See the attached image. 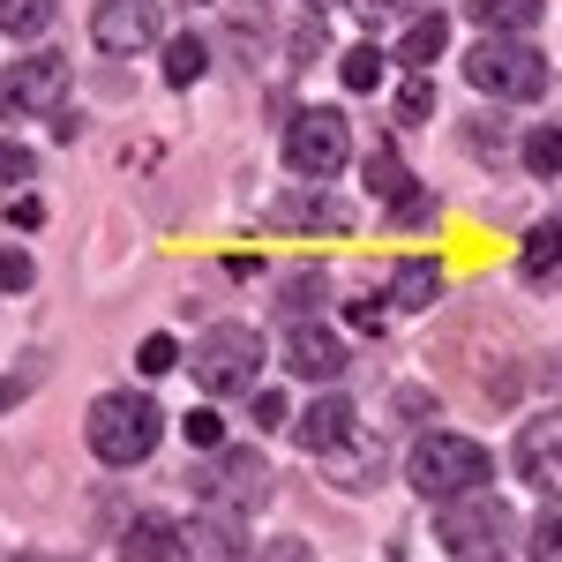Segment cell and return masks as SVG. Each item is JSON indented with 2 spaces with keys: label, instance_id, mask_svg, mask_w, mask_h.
Listing matches in <instances>:
<instances>
[{
  "label": "cell",
  "instance_id": "cell-1",
  "mask_svg": "<svg viewBox=\"0 0 562 562\" xmlns=\"http://www.w3.org/2000/svg\"><path fill=\"white\" fill-rule=\"evenodd\" d=\"M83 435H90V450H98V465H143L158 450V435H166V413H158L150 390H105L90 405Z\"/></svg>",
  "mask_w": 562,
  "mask_h": 562
},
{
  "label": "cell",
  "instance_id": "cell-2",
  "mask_svg": "<svg viewBox=\"0 0 562 562\" xmlns=\"http://www.w3.org/2000/svg\"><path fill=\"white\" fill-rule=\"evenodd\" d=\"M487 442H473V435H450V428H435L420 435L413 450H405V480L428 495V503H458V495H480L487 487Z\"/></svg>",
  "mask_w": 562,
  "mask_h": 562
},
{
  "label": "cell",
  "instance_id": "cell-3",
  "mask_svg": "<svg viewBox=\"0 0 562 562\" xmlns=\"http://www.w3.org/2000/svg\"><path fill=\"white\" fill-rule=\"evenodd\" d=\"M465 83L480 98H495V105H525V98L548 90V60H540L532 38H480L465 53Z\"/></svg>",
  "mask_w": 562,
  "mask_h": 562
},
{
  "label": "cell",
  "instance_id": "cell-4",
  "mask_svg": "<svg viewBox=\"0 0 562 562\" xmlns=\"http://www.w3.org/2000/svg\"><path fill=\"white\" fill-rule=\"evenodd\" d=\"M188 368H195V383L211 397H240L262 375V330L256 323H211L203 346L188 352Z\"/></svg>",
  "mask_w": 562,
  "mask_h": 562
},
{
  "label": "cell",
  "instance_id": "cell-5",
  "mask_svg": "<svg viewBox=\"0 0 562 562\" xmlns=\"http://www.w3.org/2000/svg\"><path fill=\"white\" fill-rule=\"evenodd\" d=\"M435 540L458 562H495L503 540H510V510H503L495 495H458V503L435 510Z\"/></svg>",
  "mask_w": 562,
  "mask_h": 562
},
{
  "label": "cell",
  "instance_id": "cell-6",
  "mask_svg": "<svg viewBox=\"0 0 562 562\" xmlns=\"http://www.w3.org/2000/svg\"><path fill=\"white\" fill-rule=\"evenodd\" d=\"M346 158H352V121L338 113V105L293 113V128H285V166H293L301 180H330Z\"/></svg>",
  "mask_w": 562,
  "mask_h": 562
},
{
  "label": "cell",
  "instance_id": "cell-7",
  "mask_svg": "<svg viewBox=\"0 0 562 562\" xmlns=\"http://www.w3.org/2000/svg\"><path fill=\"white\" fill-rule=\"evenodd\" d=\"M60 90H68V60L60 53H31L0 76V113H60Z\"/></svg>",
  "mask_w": 562,
  "mask_h": 562
},
{
  "label": "cell",
  "instance_id": "cell-8",
  "mask_svg": "<svg viewBox=\"0 0 562 562\" xmlns=\"http://www.w3.org/2000/svg\"><path fill=\"white\" fill-rule=\"evenodd\" d=\"M90 38L105 45V53H150V45L166 38V23H158L150 0H105L98 23H90Z\"/></svg>",
  "mask_w": 562,
  "mask_h": 562
},
{
  "label": "cell",
  "instance_id": "cell-9",
  "mask_svg": "<svg viewBox=\"0 0 562 562\" xmlns=\"http://www.w3.org/2000/svg\"><path fill=\"white\" fill-rule=\"evenodd\" d=\"M262 487H270V465H262L256 450H233V458H217V473H203V503H217V510H256Z\"/></svg>",
  "mask_w": 562,
  "mask_h": 562
},
{
  "label": "cell",
  "instance_id": "cell-10",
  "mask_svg": "<svg viewBox=\"0 0 562 562\" xmlns=\"http://www.w3.org/2000/svg\"><path fill=\"white\" fill-rule=\"evenodd\" d=\"M285 368H293L301 383H330V375L346 368V346H338L323 323H293V330H285Z\"/></svg>",
  "mask_w": 562,
  "mask_h": 562
},
{
  "label": "cell",
  "instance_id": "cell-11",
  "mask_svg": "<svg viewBox=\"0 0 562 562\" xmlns=\"http://www.w3.org/2000/svg\"><path fill=\"white\" fill-rule=\"evenodd\" d=\"M518 473L532 480V487H562V413H548V420H532V428H525Z\"/></svg>",
  "mask_w": 562,
  "mask_h": 562
},
{
  "label": "cell",
  "instance_id": "cell-12",
  "mask_svg": "<svg viewBox=\"0 0 562 562\" xmlns=\"http://www.w3.org/2000/svg\"><path fill=\"white\" fill-rule=\"evenodd\" d=\"M352 397H315L301 413V450H315V458H330V450H346L352 442Z\"/></svg>",
  "mask_w": 562,
  "mask_h": 562
},
{
  "label": "cell",
  "instance_id": "cell-13",
  "mask_svg": "<svg viewBox=\"0 0 562 562\" xmlns=\"http://www.w3.org/2000/svg\"><path fill=\"white\" fill-rule=\"evenodd\" d=\"M180 548H188V540H180V525L158 518V510H150V518H135L128 532H121V562H180Z\"/></svg>",
  "mask_w": 562,
  "mask_h": 562
},
{
  "label": "cell",
  "instance_id": "cell-14",
  "mask_svg": "<svg viewBox=\"0 0 562 562\" xmlns=\"http://www.w3.org/2000/svg\"><path fill=\"white\" fill-rule=\"evenodd\" d=\"M442 45H450V23H442V15H413V23H405V31H397V68H413V76H428L435 60H442Z\"/></svg>",
  "mask_w": 562,
  "mask_h": 562
},
{
  "label": "cell",
  "instance_id": "cell-15",
  "mask_svg": "<svg viewBox=\"0 0 562 562\" xmlns=\"http://www.w3.org/2000/svg\"><path fill=\"white\" fill-rule=\"evenodd\" d=\"M435 301H442V262H435V256L397 262V278H390V307L420 315V307H435Z\"/></svg>",
  "mask_w": 562,
  "mask_h": 562
},
{
  "label": "cell",
  "instance_id": "cell-16",
  "mask_svg": "<svg viewBox=\"0 0 562 562\" xmlns=\"http://www.w3.org/2000/svg\"><path fill=\"white\" fill-rule=\"evenodd\" d=\"M465 8H473V23L487 38H525L548 15V0H465Z\"/></svg>",
  "mask_w": 562,
  "mask_h": 562
},
{
  "label": "cell",
  "instance_id": "cell-17",
  "mask_svg": "<svg viewBox=\"0 0 562 562\" xmlns=\"http://www.w3.org/2000/svg\"><path fill=\"white\" fill-rule=\"evenodd\" d=\"M270 217H278L285 233H346V225H352V211H338L330 195H285Z\"/></svg>",
  "mask_w": 562,
  "mask_h": 562
},
{
  "label": "cell",
  "instance_id": "cell-18",
  "mask_svg": "<svg viewBox=\"0 0 562 562\" xmlns=\"http://www.w3.org/2000/svg\"><path fill=\"white\" fill-rule=\"evenodd\" d=\"M518 270L532 278V285H562V217H548V225H532V233H525Z\"/></svg>",
  "mask_w": 562,
  "mask_h": 562
},
{
  "label": "cell",
  "instance_id": "cell-19",
  "mask_svg": "<svg viewBox=\"0 0 562 562\" xmlns=\"http://www.w3.org/2000/svg\"><path fill=\"white\" fill-rule=\"evenodd\" d=\"M368 188H375L383 203H413V195H420V180L405 173V158H397L390 143H375V150H368Z\"/></svg>",
  "mask_w": 562,
  "mask_h": 562
},
{
  "label": "cell",
  "instance_id": "cell-20",
  "mask_svg": "<svg viewBox=\"0 0 562 562\" xmlns=\"http://www.w3.org/2000/svg\"><path fill=\"white\" fill-rule=\"evenodd\" d=\"M53 15H60V0H0V31L8 38H38Z\"/></svg>",
  "mask_w": 562,
  "mask_h": 562
},
{
  "label": "cell",
  "instance_id": "cell-21",
  "mask_svg": "<svg viewBox=\"0 0 562 562\" xmlns=\"http://www.w3.org/2000/svg\"><path fill=\"white\" fill-rule=\"evenodd\" d=\"M323 301H330V278H323V270H301V278H285V293H278V307H285V323H301V307L315 315Z\"/></svg>",
  "mask_w": 562,
  "mask_h": 562
},
{
  "label": "cell",
  "instance_id": "cell-22",
  "mask_svg": "<svg viewBox=\"0 0 562 562\" xmlns=\"http://www.w3.org/2000/svg\"><path fill=\"white\" fill-rule=\"evenodd\" d=\"M203 548H211V555H240V548H248V518L211 503V518H203Z\"/></svg>",
  "mask_w": 562,
  "mask_h": 562
},
{
  "label": "cell",
  "instance_id": "cell-23",
  "mask_svg": "<svg viewBox=\"0 0 562 562\" xmlns=\"http://www.w3.org/2000/svg\"><path fill=\"white\" fill-rule=\"evenodd\" d=\"M211 68V53H203V38H166V83L173 90H188L195 76Z\"/></svg>",
  "mask_w": 562,
  "mask_h": 562
},
{
  "label": "cell",
  "instance_id": "cell-24",
  "mask_svg": "<svg viewBox=\"0 0 562 562\" xmlns=\"http://www.w3.org/2000/svg\"><path fill=\"white\" fill-rule=\"evenodd\" d=\"M525 173H540V180H555V173H562V128H555V121L525 135Z\"/></svg>",
  "mask_w": 562,
  "mask_h": 562
},
{
  "label": "cell",
  "instance_id": "cell-25",
  "mask_svg": "<svg viewBox=\"0 0 562 562\" xmlns=\"http://www.w3.org/2000/svg\"><path fill=\"white\" fill-rule=\"evenodd\" d=\"M383 68H390V60H383V45H352L346 60H338L346 90H375V83H383Z\"/></svg>",
  "mask_w": 562,
  "mask_h": 562
},
{
  "label": "cell",
  "instance_id": "cell-26",
  "mask_svg": "<svg viewBox=\"0 0 562 562\" xmlns=\"http://www.w3.org/2000/svg\"><path fill=\"white\" fill-rule=\"evenodd\" d=\"M532 562H562V503L532 518Z\"/></svg>",
  "mask_w": 562,
  "mask_h": 562
},
{
  "label": "cell",
  "instance_id": "cell-27",
  "mask_svg": "<svg viewBox=\"0 0 562 562\" xmlns=\"http://www.w3.org/2000/svg\"><path fill=\"white\" fill-rule=\"evenodd\" d=\"M428 113H435V83H428V76H413V83L397 90V121L413 128V121H428Z\"/></svg>",
  "mask_w": 562,
  "mask_h": 562
},
{
  "label": "cell",
  "instance_id": "cell-28",
  "mask_svg": "<svg viewBox=\"0 0 562 562\" xmlns=\"http://www.w3.org/2000/svg\"><path fill=\"white\" fill-rule=\"evenodd\" d=\"M383 315H390V301H375V293H360V301H346V323L360 330V338H375V330H383Z\"/></svg>",
  "mask_w": 562,
  "mask_h": 562
},
{
  "label": "cell",
  "instance_id": "cell-29",
  "mask_svg": "<svg viewBox=\"0 0 562 562\" xmlns=\"http://www.w3.org/2000/svg\"><path fill=\"white\" fill-rule=\"evenodd\" d=\"M31 278H38V270H31L23 248H0V293H31Z\"/></svg>",
  "mask_w": 562,
  "mask_h": 562
},
{
  "label": "cell",
  "instance_id": "cell-30",
  "mask_svg": "<svg viewBox=\"0 0 562 562\" xmlns=\"http://www.w3.org/2000/svg\"><path fill=\"white\" fill-rule=\"evenodd\" d=\"M135 368H143V375H166V368H180V346H173V338H143Z\"/></svg>",
  "mask_w": 562,
  "mask_h": 562
},
{
  "label": "cell",
  "instance_id": "cell-31",
  "mask_svg": "<svg viewBox=\"0 0 562 562\" xmlns=\"http://www.w3.org/2000/svg\"><path fill=\"white\" fill-rule=\"evenodd\" d=\"M188 450H225V420L217 413H188Z\"/></svg>",
  "mask_w": 562,
  "mask_h": 562
},
{
  "label": "cell",
  "instance_id": "cell-32",
  "mask_svg": "<svg viewBox=\"0 0 562 562\" xmlns=\"http://www.w3.org/2000/svg\"><path fill=\"white\" fill-rule=\"evenodd\" d=\"M31 180V150L23 143H0V188H23Z\"/></svg>",
  "mask_w": 562,
  "mask_h": 562
},
{
  "label": "cell",
  "instance_id": "cell-33",
  "mask_svg": "<svg viewBox=\"0 0 562 562\" xmlns=\"http://www.w3.org/2000/svg\"><path fill=\"white\" fill-rule=\"evenodd\" d=\"M465 143H473V158H503V128H495V121H473Z\"/></svg>",
  "mask_w": 562,
  "mask_h": 562
},
{
  "label": "cell",
  "instance_id": "cell-34",
  "mask_svg": "<svg viewBox=\"0 0 562 562\" xmlns=\"http://www.w3.org/2000/svg\"><path fill=\"white\" fill-rule=\"evenodd\" d=\"M360 15H405L413 23V15H428V0H360Z\"/></svg>",
  "mask_w": 562,
  "mask_h": 562
},
{
  "label": "cell",
  "instance_id": "cell-35",
  "mask_svg": "<svg viewBox=\"0 0 562 562\" xmlns=\"http://www.w3.org/2000/svg\"><path fill=\"white\" fill-rule=\"evenodd\" d=\"M256 562H315V548H307V540H270Z\"/></svg>",
  "mask_w": 562,
  "mask_h": 562
},
{
  "label": "cell",
  "instance_id": "cell-36",
  "mask_svg": "<svg viewBox=\"0 0 562 562\" xmlns=\"http://www.w3.org/2000/svg\"><path fill=\"white\" fill-rule=\"evenodd\" d=\"M256 420L262 428H285V397L278 390H256Z\"/></svg>",
  "mask_w": 562,
  "mask_h": 562
},
{
  "label": "cell",
  "instance_id": "cell-37",
  "mask_svg": "<svg viewBox=\"0 0 562 562\" xmlns=\"http://www.w3.org/2000/svg\"><path fill=\"white\" fill-rule=\"evenodd\" d=\"M428 211H435V195H428V188H420L413 203H397V211H390V217H397V225H428Z\"/></svg>",
  "mask_w": 562,
  "mask_h": 562
},
{
  "label": "cell",
  "instance_id": "cell-38",
  "mask_svg": "<svg viewBox=\"0 0 562 562\" xmlns=\"http://www.w3.org/2000/svg\"><path fill=\"white\" fill-rule=\"evenodd\" d=\"M8 217H15V225H45V203H38V195H15Z\"/></svg>",
  "mask_w": 562,
  "mask_h": 562
},
{
  "label": "cell",
  "instance_id": "cell-39",
  "mask_svg": "<svg viewBox=\"0 0 562 562\" xmlns=\"http://www.w3.org/2000/svg\"><path fill=\"white\" fill-rule=\"evenodd\" d=\"M315 53H323V31H315V23H307L301 38H293V60H315Z\"/></svg>",
  "mask_w": 562,
  "mask_h": 562
},
{
  "label": "cell",
  "instance_id": "cell-40",
  "mask_svg": "<svg viewBox=\"0 0 562 562\" xmlns=\"http://www.w3.org/2000/svg\"><path fill=\"white\" fill-rule=\"evenodd\" d=\"M8 405H15V383H0V413H8Z\"/></svg>",
  "mask_w": 562,
  "mask_h": 562
},
{
  "label": "cell",
  "instance_id": "cell-41",
  "mask_svg": "<svg viewBox=\"0 0 562 562\" xmlns=\"http://www.w3.org/2000/svg\"><path fill=\"white\" fill-rule=\"evenodd\" d=\"M307 8H330V0H307Z\"/></svg>",
  "mask_w": 562,
  "mask_h": 562
}]
</instances>
